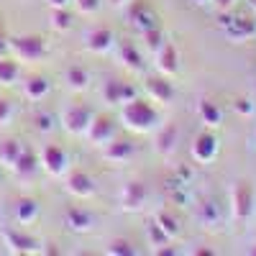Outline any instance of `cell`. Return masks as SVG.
Wrapping results in <instances>:
<instances>
[{
  "label": "cell",
  "instance_id": "obj_4",
  "mask_svg": "<svg viewBox=\"0 0 256 256\" xmlns=\"http://www.w3.org/2000/svg\"><path fill=\"white\" fill-rule=\"evenodd\" d=\"M92 110L88 108V105H80V102H72L67 105V108L62 110V118L59 123L64 126V131L72 134V136H84V131H88V126L92 120Z\"/></svg>",
  "mask_w": 256,
  "mask_h": 256
},
{
  "label": "cell",
  "instance_id": "obj_42",
  "mask_svg": "<svg viewBox=\"0 0 256 256\" xmlns=\"http://www.w3.org/2000/svg\"><path fill=\"white\" fill-rule=\"evenodd\" d=\"M251 254H256V248H254V251H251Z\"/></svg>",
  "mask_w": 256,
  "mask_h": 256
},
{
  "label": "cell",
  "instance_id": "obj_7",
  "mask_svg": "<svg viewBox=\"0 0 256 256\" xmlns=\"http://www.w3.org/2000/svg\"><path fill=\"white\" fill-rule=\"evenodd\" d=\"M144 90H146L148 100H152V102H159V105H169V102L174 100V95H177L174 84L169 82V77H164V74H152V77H146Z\"/></svg>",
  "mask_w": 256,
  "mask_h": 256
},
{
  "label": "cell",
  "instance_id": "obj_20",
  "mask_svg": "<svg viewBox=\"0 0 256 256\" xmlns=\"http://www.w3.org/2000/svg\"><path fill=\"white\" fill-rule=\"evenodd\" d=\"M134 144L131 141H126V138H113L108 146H102V159H108V162H116V164H123L134 156Z\"/></svg>",
  "mask_w": 256,
  "mask_h": 256
},
{
  "label": "cell",
  "instance_id": "obj_21",
  "mask_svg": "<svg viewBox=\"0 0 256 256\" xmlns=\"http://www.w3.org/2000/svg\"><path fill=\"white\" fill-rule=\"evenodd\" d=\"M64 82H67V88L74 90V92H82V90H88L90 88V72L80 67V64H72V67H67V72H64Z\"/></svg>",
  "mask_w": 256,
  "mask_h": 256
},
{
  "label": "cell",
  "instance_id": "obj_36",
  "mask_svg": "<svg viewBox=\"0 0 256 256\" xmlns=\"http://www.w3.org/2000/svg\"><path fill=\"white\" fill-rule=\"evenodd\" d=\"M13 118V102L6 100V98H0V126H8Z\"/></svg>",
  "mask_w": 256,
  "mask_h": 256
},
{
  "label": "cell",
  "instance_id": "obj_39",
  "mask_svg": "<svg viewBox=\"0 0 256 256\" xmlns=\"http://www.w3.org/2000/svg\"><path fill=\"white\" fill-rule=\"evenodd\" d=\"M212 3L218 6V10H228L233 3H236V0H212Z\"/></svg>",
  "mask_w": 256,
  "mask_h": 256
},
{
  "label": "cell",
  "instance_id": "obj_14",
  "mask_svg": "<svg viewBox=\"0 0 256 256\" xmlns=\"http://www.w3.org/2000/svg\"><path fill=\"white\" fill-rule=\"evenodd\" d=\"M128 20H131V26L138 31V34H144V31H148V28H156V13L148 8L146 3H141V0H136V3L128 8Z\"/></svg>",
  "mask_w": 256,
  "mask_h": 256
},
{
  "label": "cell",
  "instance_id": "obj_2",
  "mask_svg": "<svg viewBox=\"0 0 256 256\" xmlns=\"http://www.w3.org/2000/svg\"><path fill=\"white\" fill-rule=\"evenodd\" d=\"M230 212L236 223H246L254 216V187L246 180L230 187Z\"/></svg>",
  "mask_w": 256,
  "mask_h": 256
},
{
  "label": "cell",
  "instance_id": "obj_12",
  "mask_svg": "<svg viewBox=\"0 0 256 256\" xmlns=\"http://www.w3.org/2000/svg\"><path fill=\"white\" fill-rule=\"evenodd\" d=\"M118 202H120L123 210H141L144 202H146V187L138 180L126 182L118 192Z\"/></svg>",
  "mask_w": 256,
  "mask_h": 256
},
{
  "label": "cell",
  "instance_id": "obj_30",
  "mask_svg": "<svg viewBox=\"0 0 256 256\" xmlns=\"http://www.w3.org/2000/svg\"><path fill=\"white\" fill-rule=\"evenodd\" d=\"M166 233H169V236H172V238H177L180 236V220H177V216H172V212H169V210H159L156 212V218H154Z\"/></svg>",
  "mask_w": 256,
  "mask_h": 256
},
{
  "label": "cell",
  "instance_id": "obj_23",
  "mask_svg": "<svg viewBox=\"0 0 256 256\" xmlns=\"http://www.w3.org/2000/svg\"><path fill=\"white\" fill-rule=\"evenodd\" d=\"M49 90H52L49 80H46V77H41V74L28 77V80L24 82V92H26V98H28V100H34V102L44 100V98L49 95Z\"/></svg>",
  "mask_w": 256,
  "mask_h": 256
},
{
  "label": "cell",
  "instance_id": "obj_16",
  "mask_svg": "<svg viewBox=\"0 0 256 256\" xmlns=\"http://www.w3.org/2000/svg\"><path fill=\"white\" fill-rule=\"evenodd\" d=\"M223 31H226L228 38L238 41V44H241V41H251L256 36V20L254 18H246V16H233V20Z\"/></svg>",
  "mask_w": 256,
  "mask_h": 256
},
{
  "label": "cell",
  "instance_id": "obj_9",
  "mask_svg": "<svg viewBox=\"0 0 256 256\" xmlns=\"http://www.w3.org/2000/svg\"><path fill=\"white\" fill-rule=\"evenodd\" d=\"M64 187H67L70 195H74V198H80V200L92 198L95 190H98L95 180H92L88 172H82V169H74V172H70V174H67V182H64Z\"/></svg>",
  "mask_w": 256,
  "mask_h": 256
},
{
  "label": "cell",
  "instance_id": "obj_35",
  "mask_svg": "<svg viewBox=\"0 0 256 256\" xmlns=\"http://www.w3.org/2000/svg\"><path fill=\"white\" fill-rule=\"evenodd\" d=\"M34 123H36V128H38L41 134L54 131V116H52V113H46V110H38V113L34 116Z\"/></svg>",
  "mask_w": 256,
  "mask_h": 256
},
{
  "label": "cell",
  "instance_id": "obj_38",
  "mask_svg": "<svg viewBox=\"0 0 256 256\" xmlns=\"http://www.w3.org/2000/svg\"><path fill=\"white\" fill-rule=\"evenodd\" d=\"M10 52V46H8V38L3 36V34H0V56H6Z\"/></svg>",
  "mask_w": 256,
  "mask_h": 256
},
{
  "label": "cell",
  "instance_id": "obj_31",
  "mask_svg": "<svg viewBox=\"0 0 256 256\" xmlns=\"http://www.w3.org/2000/svg\"><path fill=\"white\" fill-rule=\"evenodd\" d=\"M198 218L205 223V226H212V223H218L220 220V212H218V205L212 202V200H205L198 205Z\"/></svg>",
  "mask_w": 256,
  "mask_h": 256
},
{
  "label": "cell",
  "instance_id": "obj_11",
  "mask_svg": "<svg viewBox=\"0 0 256 256\" xmlns=\"http://www.w3.org/2000/svg\"><path fill=\"white\" fill-rule=\"evenodd\" d=\"M84 46L92 54H108L116 46V34L105 26H95L84 34Z\"/></svg>",
  "mask_w": 256,
  "mask_h": 256
},
{
  "label": "cell",
  "instance_id": "obj_43",
  "mask_svg": "<svg viewBox=\"0 0 256 256\" xmlns=\"http://www.w3.org/2000/svg\"><path fill=\"white\" fill-rule=\"evenodd\" d=\"M254 138H256V134H254Z\"/></svg>",
  "mask_w": 256,
  "mask_h": 256
},
{
  "label": "cell",
  "instance_id": "obj_24",
  "mask_svg": "<svg viewBox=\"0 0 256 256\" xmlns=\"http://www.w3.org/2000/svg\"><path fill=\"white\" fill-rule=\"evenodd\" d=\"M38 166H41L38 156H36L34 152H26V148H24V154L18 156V162H16V166H13V172H16L20 180H28V177L36 174V169H38Z\"/></svg>",
  "mask_w": 256,
  "mask_h": 256
},
{
  "label": "cell",
  "instance_id": "obj_3",
  "mask_svg": "<svg viewBox=\"0 0 256 256\" xmlns=\"http://www.w3.org/2000/svg\"><path fill=\"white\" fill-rule=\"evenodd\" d=\"M8 46L18 62H41L46 56V44L41 36H13L8 38Z\"/></svg>",
  "mask_w": 256,
  "mask_h": 256
},
{
  "label": "cell",
  "instance_id": "obj_19",
  "mask_svg": "<svg viewBox=\"0 0 256 256\" xmlns=\"http://www.w3.org/2000/svg\"><path fill=\"white\" fill-rule=\"evenodd\" d=\"M177 138H180V131H177V126L172 123H164L159 131H156V141H154V148H156V154L162 156H169L177 148Z\"/></svg>",
  "mask_w": 256,
  "mask_h": 256
},
{
  "label": "cell",
  "instance_id": "obj_25",
  "mask_svg": "<svg viewBox=\"0 0 256 256\" xmlns=\"http://www.w3.org/2000/svg\"><path fill=\"white\" fill-rule=\"evenodd\" d=\"M20 154H24V144L20 141H16V138L0 141V164H6L8 169H13Z\"/></svg>",
  "mask_w": 256,
  "mask_h": 256
},
{
  "label": "cell",
  "instance_id": "obj_37",
  "mask_svg": "<svg viewBox=\"0 0 256 256\" xmlns=\"http://www.w3.org/2000/svg\"><path fill=\"white\" fill-rule=\"evenodd\" d=\"M74 6L80 13H95L100 8V0H74Z\"/></svg>",
  "mask_w": 256,
  "mask_h": 256
},
{
  "label": "cell",
  "instance_id": "obj_17",
  "mask_svg": "<svg viewBox=\"0 0 256 256\" xmlns=\"http://www.w3.org/2000/svg\"><path fill=\"white\" fill-rule=\"evenodd\" d=\"M154 59H156V70H159V74H164V77H172V74H177V70H180V56H177V49L172 46V44H164L154 52Z\"/></svg>",
  "mask_w": 256,
  "mask_h": 256
},
{
  "label": "cell",
  "instance_id": "obj_13",
  "mask_svg": "<svg viewBox=\"0 0 256 256\" xmlns=\"http://www.w3.org/2000/svg\"><path fill=\"white\" fill-rule=\"evenodd\" d=\"M64 226H67L70 230H74V233H88L95 226V216L90 210L80 208V205H70L67 210H64Z\"/></svg>",
  "mask_w": 256,
  "mask_h": 256
},
{
  "label": "cell",
  "instance_id": "obj_33",
  "mask_svg": "<svg viewBox=\"0 0 256 256\" xmlns=\"http://www.w3.org/2000/svg\"><path fill=\"white\" fill-rule=\"evenodd\" d=\"M233 110H236L241 118H251L256 113V102L251 98H236L233 100Z\"/></svg>",
  "mask_w": 256,
  "mask_h": 256
},
{
  "label": "cell",
  "instance_id": "obj_40",
  "mask_svg": "<svg viewBox=\"0 0 256 256\" xmlns=\"http://www.w3.org/2000/svg\"><path fill=\"white\" fill-rule=\"evenodd\" d=\"M46 3H49L52 8H67V3H70V0H46Z\"/></svg>",
  "mask_w": 256,
  "mask_h": 256
},
{
  "label": "cell",
  "instance_id": "obj_29",
  "mask_svg": "<svg viewBox=\"0 0 256 256\" xmlns=\"http://www.w3.org/2000/svg\"><path fill=\"white\" fill-rule=\"evenodd\" d=\"M72 13L67 10V8H52V16H49V24H52V28L54 31H70L72 28Z\"/></svg>",
  "mask_w": 256,
  "mask_h": 256
},
{
  "label": "cell",
  "instance_id": "obj_34",
  "mask_svg": "<svg viewBox=\"0 0 256 256\" xmlns=\"http://www.w3.org/2000/svg\"><path fill=\"white\" fill-rule=\"evenodd\" d=\"M141 36H144V41H146V46L152 49V52H156V49H159V46L164 44V34L159 31V26H156V28H148V31H144Z\"/></svg>",
  "mask_w": 256,
  "mask_h": 256
},
{
  "label": "cell",
  "instance_id": "obj_5",
  "mask_svg": "<svg viewBox=\"0 0 256 256\" xmlns=\"http://www.w3.org/2000/svg\"><path fill=\"white\" fill-rule=\"evenodd\" d=\"M218 152H220V141H218V136L212 131H202V134H198L195 138H192L190 154H192V159H195L198 164H210L212 159L218 156Z\"/></svg>",
  "mask_w": 256,
  "mask_h": 256
},
{
  "label": "cell",
  "instance_id": "obj_6",
  "mask_svg": "<svg viewBox=\"0 0 256 256\" xmlns=\"http://www.w3.org/2000/svg\"><path fill=\"white\" fill-rule=\"evenodd\" d=\"M84 136H88V141L92 146H100V148L108 146L116 138V118H110V116H92Z\"/></svg>",
  "mask_w": 256,
  "mask_h": 256
},
{
  "label": "cell",
  "instance_id": "obj_41",
  "mask_svg": "<svg viewBox=\"0 0 256 256\" xmlns=\"http://www.w3.org/2000/svg\"><path fill=\"white\" fill-rule=\"evenodd\" d=\"M192 3H198V6H205V3H210V0H192Z\"/></svg>",
  "mask_w": 256,
  "mask_h": 256
},
{
  "label": "cell",
  "instance_id": "obj_8",
  "mask_svg": "<svg viewBox=\"0 0 256 256\" xmlns=\"http://www.w3.org/2000/svg\"><path fill=\"white\" fill-rule=\"evenodd\" d=\"M38 162L52 177H62L64 172H67V152H64L59 144H46L44 148H41Z\"/></svg>",
  "mask_w": 256,
  "mask_h": 256
},
{
  "label": "cell",
  "instance_id": "obj_18",
  "mask_svg": "<svg viewBox=\"0 0 256 256\" xmlns=\"http://www.w3.org/2000/svg\"><path fill=\"white\" fill-rule=\"evenodd\" d=\"M116 52H118V59H120L123 67L134 70V72H141L144 70V56L136 49L134 41H126V38L123 41H116Z\"/></svg>",
  "mask_w": 256,
  "mask_h": 256
},
{
  "label": "cell",
  "instance_id": "obj_27",
  "mask_svg": "<svg viewBox=\"0 0 256 256\" xmlns=\"http://www.w3.org/2000/svg\"><path fill=\"white\" fill-rule=\"evenodd\" d=\"M146 241L152 244L154 251H156V248H162V246H169V244H172V236H169V233H166L156 220H148V223H146Z\"/></svg>",
  "mask_w": 256,
  "mask_h": 256
},
{
  "label": "cell",
  "instance_id": "obj_15",
  "mask_svg": "<svg viewBox=\"0 0 256 256\" xmlns=\"http://www.w3.org/2000/svg\"><path fill=\"white\" fill-rule=\"evenodd\" d=\"M131 98H136V90L128 82H123V80H108L102 84V100L105 102L118 105V108H120V105L126 100H131Z\"/></svg>",
  "mask_w": 256,
  "mask_h": 256
},
{
  "label": "cell",
  "instance_id": "obj_22",
  "mask_svg": "<svg viewBox=\"0 0 256 256\" xmlns=\"http://www.w3.org/2000/svg\"><path fill=\"white\" fill-rule=\"evenodd\" d=\"M198 116H200V123H205L208 128H220L223 126V113L212 100H200L198 102Z\"/></svg>",
  "mask_w": 256,
  "mask_h": 256
},
{
  "label": "cell",
  "instance_id": "obj_26",
  "mask_svg": "<svg viewBox=\"0 0 256 256\" xmlns=\"http://www.w3.org/2000/svg\"><path fill=\"white\" fill-rule=\"evenodd\" d=\"M36 218H38V202L31 198H20L16 202V220L20 226H26V223H34Z\"/></svg>",
  "mask_w": 256,
  "mask_h": 256
},
{
  "label": "cell",
  "instance_id": "obj_28",
  "mask_svg": "<svg viewBox=\"0 0 256 256\" xmlns=\"http://www.w3.org/2000/svg\"><path fill=\"white\" fill-rule=\"evenodd\" d=\"M20 77V67L16 59L8 56H0V84H13Z\"/></svg>",
  "mask_w": 256,
  "mask_h": 256
},
{
  "label": "cell",
  "instance_id": "obj_1",
  "mask_svg": "<svg viewBox=\"0 0 256 256\" xmlns=\"http://www.w3.org/2000/svg\"><path fill=\"white\" fill-rule=\"evenodd\" d=\"M118 120L134 134H148L159 128L162 123V116L159 110L154 108L148 100H141V98H131L120 105V113H118Z\"/></svg>",
  "mask_w": 256,
  "mask_h": 256
},
{
  "label": "cell",
  "instance_id": "obj_32",
  "mask_svg": "<svg viewBox=\"0 0 256 256\" xmlns=\"http://www.w3.org/2000/svg\"><path fill=\"white\" fill-rule=\"evenodd\" d=\"M108 254L110 256H136V246L128 238H116V241H110Z\"/></svg>",
  "mask_w": 256,
  "mask_h": 256
},
{
  "label": "cell",
  "instance_id": "obj_44",
  "mask_svg": "<svg viewBox=\"0 0 256 256\" xmlns=\"http://www.w3.org/2000/svg\"><path fill=\"white\" fill-rule=\"evenodd\" d=\"M254 3H256V0H254Z\"/></svg>",
  "mask_w": 256,
  "mask_h": 256
},
{
  "label": "cell",
  "instance_id": "obj_10",
  "mask_svg": "<svg viewBox=\"0 0 256 256\" xmlns=\"http://www.w3.org/2000/svg\"><path fill=\"white\" fill-rule=\"evenodd\" d=\"M3 241L13 254H36V251H41L38 241L34 236H28L26 230H18V228H3Z\"/></svg>",
  "mask_w": 256,
  "mask_h": 256
}]
</instances>
